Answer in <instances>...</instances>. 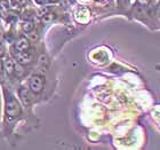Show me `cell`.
<instances>
[{"instance_id":"3957f363","label":"cell","mask_w":160,"mask_h":150,"mask_svg":"<svg viewBox=\"0 0 160 150\" xmlns=\"http://www.w3.org/2000/svg\"><path fill=\"white\" fill-rule=\"evenodd\" d=\"M15 57H16L17 62L20 64H30L32 62V54L27 52V50H24V52H17L15 54Z\"/></svg>"},{"instance_id":"6da1fadb","label":"cell","mask_w":160,"mask_h":150,"mask_svg":"<svg viewBox=\"0 0 160 150\" xmlns=\"http://www.w3.org/2000/svg\"><path fill=\"white\" fill-rule=\"evenodd\" d=\"M21 115V107L16 99L13 96H8L6 100V116L9 120L15 119Z\"/></svg>"},{"instance_id":"e0dca14e","label":"cell","mask_w":160,"mask_h":150,"mask_svg":"<svg viewBox=\"0 0 160 150\" xmlns=\"http://www.w3.org/2000/svg\"><path fill=\"white\" fill-rule=\"evenodd\" d=\"M38 3H40V5H43V3H48V0H36Z\"/></svg>"},{"instance_id":"30bf717a","label":"cell","mask_w":160,"mask_h":150,"mask_svg":"<svg viewBox=\"0 0 160 150\" xmlns=\"http://www.w3.org/2000/svg\"><path fill=\"white\" fill-rule=\"evenodd\" d=\"M28 36H29V39L31 40V41H37L38 39H39V34H38L37 31H33L31 30L28 32Z\"/></svg>"},{"instance_id":"7a4b0ae2","label":"cell","mask_w":160,"mask_h":150,"mask_svg":"<svg viewBox=\"0 0 160 150\" xmlns=\"http://www.w3.org/2000/svg\"><path fill=\"white\" fill-rule=\"evenodd\" d=\"M43 86H45V78L40 75H33V76L30 78V81H29V87H30V91L32 93L38 94L40 93L41 91L43 90Z\"/></svg>"},{"instance_id":"7c38bea8","label":"cell","mask_w":160,"mask_h":150,"mask_svg":"<svg viewBox=\"0 0 160 150\" xmlns=\"http://www.w3.org/2000/svg\"><path fill=\"white\" fill-rule=\"evenodd\" d=\"M0 7H1V9L7 10L9 8V3H8L7 0H0Z\"/></svg>"},{"instance_id":"4fadbf2b","label":"cell","mask_w":160,"mask_h":150,"mask_svg":"<svg viewBox=\"0 0 160 150\" xmlns=\"http://www.w3.org/2000/svg\"><path fill=\"white\" fill-rule=\"evenodd\" d=\"M150 1L151 0H137L138 5H141V6H148L150 3Z\"/></svg>"},{"instance_id":"5bb4252c","label":"cell","mask_w":160,"mask_h":150,"mask_svg":"<svg viewBox=\"0 0 160 150\" xmlns=\"http://www.w3.org/2000/svg\"><path fill=\"white\" fill-rule=\"evenodd\" d=\"M24 3H25V0H13V3L14 5H17V6H21Z\"/></svg>"},{"instance_id":"277c9868","label":"cell","mask_w":160,"mask_h":150,"mask_svg":"<svg viewBox=\"0 0 160 150\" xmlns=\"http://www.w3.org/2000/svg\"><path fill=\"white\" fill-rule=\"evenodd\" d=\"M14 47H15V49L17 52H24V50H28L30 48V43H29V40L27 38H20L16 41Z\"/></svg>"},{"instance_id":"52a82bcc","label":"cell","mask_w":160,"mask_h":150,"mask_svg":"<svg viewBox=\"0 0 160 150\" xmlns=\"http://www.w3.org/2000/svg\"><path fill=\"white\" fill-rule=\"evenodd\" d=\"M55 17H56V15L54 13H50V12H47L46 14H43L42 15V18H41V22H42L43 24H49L52 23L54 20H55Z\"/></svg>"},{"instance_id":"5b68a950","label":"cell","mask_w":160,"mask_h":150,"mask_svg":"<svg viewBox=\"0 0 160 150\" xmlns=\"http://www.w3.org/2000/svg\"><path fill=\"white\" fill-rule=\"evenodd\" d=\"M18 95H20L21 100L23 102V104L25 106H30L32 100H31V96H30V93H29V91L27 88H24V87H21L20 91H18Z\"/></svg>"},{"instance_id":"8992f818","label":"cell","mask_w":160,"mask_h":150,"mask_svg":"<svg viewBox=\"0 0 160 150\" xmlns=\"http://www.w3.org/2000/svg\"><path fill=\"white\" fill-rule=\"evenodd\" d=\"M3 70H6V72L8 75H12L14 74V71H15V64H14L13 60H6L3 62Z\"/></svg>"},{"instance_id":"2e32d148","label":"cell","mask_w":160,"mask_h":150,"mask_svg":"<svg viewBox=\"0 0 160 150\" xmlns=\"http://www.w3.org/2000/svg\"><path fill=\"white\" fill-rule=\"evenodd\" d=\"M47 12H48V8H45V9H43V8H41V9L39 10V15H40V16H42L43 14H46Z\"/></svg>"},{"instance_id":"9a60e30c","label":"cell","mask_w":160,"mask_h":150,"mask_svg":"<svg viewBox=\"0 0 160 150\" xmlns=\"http://www.w3.org/2000/svg\"><path fill=\"white\" fill-rule=\"evenodd\" d=\"M3 54H5V47H3L2 44H0V57L2 56Z\"/></svg>"},{"instance_id":"ba28073f","label":"cell","mask_w":160,"mask_h":150,"mask_svg":"<svg viewBox=\"0 0 160 150\" xmlns=\"http://www.w3.org/2000/svg\"><path fill=\"white\" fill-rule=\"evenodd\" d=\"M33 28H34V24H33V22H31V21H25V22L22 23V29H23V31H25V32H29V31L33 30Z\"/></svg>"},{"instance_id":"9c48e42d","label":"cell","mask_w":160,"mask_h":150,"mask_svg":"<svg viewBox=\"0 0 160 150\" xmlns=\"http://www.w3.org/2000/svg\"><path fill=\"white\" fill-rule=\"evenodd\" d=\"M34 16V14L32 10H25V12H23L22 13V18L25 21H30L32 20V17Z\"/></svg>"},{"instance_id":"8fae6325","label":"cell","mask_w":160,"mask_h":150,"mask_svg":"<svg viewBox=\"0 0 160 150\" xmlns=\"http://www.w3.org/2000/svg\"><path fill=\"white\" fill-rule=\"evenodd\" d=\"M38 61H39V63L41 64V65H47V63H48V59H47L46 54H40L39 55V59H38Z\"/></svg>"},{"instance_id":"d6986e66","label":"cell","mask_w":160,"mask_h":150,"mask_svg":"<svg viewBox=\"0 0 160 150\" xmlns=\"http://www.w3.org/2000/svg\"><path fill=\"white\" fill-rule=\"evenodd\" d=\"M48 1H50V3H56V1H58V0H48Z\"/></svg>"},{"instance_id":"ac0fdd59","label":"cell","mask_w":160,"mask_h":150,"mask_svg":"<svg viewBox=\"0 0 160 150\" xmlns=\"http://www.w3.org/2000/svg\"><path fill=\"white\" fill-rule=\"evenodd\" d=\"M3 70V62L2 61H0V71Z\"/></svg>"}]
</instances>
